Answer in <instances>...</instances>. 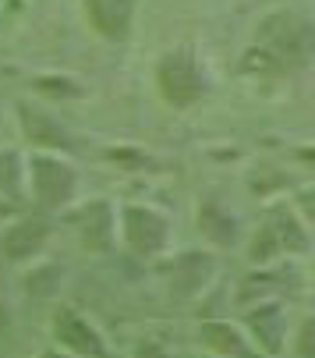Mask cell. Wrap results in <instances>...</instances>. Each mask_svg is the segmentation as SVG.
<instances>
[{"label": "cell", "instance_id": "7a4b0ae2", "mask_svg": "<svg viewBox=\"0 0 315 358\" xmlns=\"http://www.w3.org/2000/svg\"><path fill=\"white\" fill-rule=\"evenodd\" d=\"M312 248H315V238L294 213L291 199H277L244 238V259L251 266H273V263H291L298 255H308Z\"/></svg>", "mask_w": 315, "mask_h": 358}, {"label": "cell", "instance_id": "cb8c5ba5", "mask_svg": "<svg viewBox=\"0 0 315 358\" xmlns=\"http://www.w3.org/2000/svg\"><path fill=\"white\" fill-rule=\"evenodd\" d=\"M312 280H315V248H312Z\"/></svg>", "mask_w": 315, "mask_h": 358}, {"label": "cell", "instance_id": "8992f818", "mask_svg": "<svg viewBox=\"0 0 315 358\" xmlns=\"http://www.w3.org/2000/svg\"><path fill=\"white\" fill-rule=\"evenodd\" d=\"M156 263H160L156 270H160L167 291L181 301L209 291V284L217 277V255L205 252V248H184V252H174V255H160Z\"/></svg>", "mask_w": 315, "mask_h": 358}, {"label": "cell", "instance_id": "ac0fdd59", "mask_svg": "<svg viewBox=\"0 0 315 358\" xmlns=\"http://www.w3.org/2000/svg\"><path fill=\"white\" fill-rule=\"evenodd\" d=\"M57 284H61V266H57V263H54V266H50V263H39V270H32V273L25 277V291L36 294V298L54 294Z\"/></svg>", "mask_w": 315, "mask_h": 358}, {"label": "cell", "instance_id": "ba28073f", "mask_svg": "<svg viewBox=\"0 0 315 358\" xmlns=\"http://www.w3.org/2000/svg\"><path fill=\"white\" fill-rule=\"evenodd\" d=\"M50 334H54L57 348L75 355V358H114L110 341L103 337V330L75 305H61L54 313V323H50Z\"/></svg>", "mask_w": 315, "mask_h": 358}, {"label": "cell", "instance_id": "9c48e42d", "mask_svg": "<svg viewBox=\"0 0 315 358\" xmlns=\"http://www.w3.org/2000/svg\"><path fill=\"white\" fill-rule=\"evenodd\" d=\"M61 217L75 227L82 248H89V252H110L117 245V206L110 199L75 202Z\"/></svg>", "mask_w": 315, "mask_h": 358}, {"label": "cell", "instance_id": "30bf717a", "mask_svg": "<svg viewBox=\"0 0 315 358\" xmlns=\"http://www.w3.org/2000/svg\"><path fill=\"white\" fill-rule=\"evenodd\" d=\"M18 128H22L25 142H32L43 152H61V157H64V152L78 149V138L54 114H46L36 103H18Z\"/></svg>", "mask_w": 315, "mask_h": 358}, {"label": "cell", "instance_id": "9a60e30c", "mask_svg": "<svg viewBox=\"0 0 315 358\" xmlns=\"http://www.w3.org/2000/svg\"><path fill=\"white\" fill-rule=\"evenodd\" d=\"M294 270L287 263H273V266H251V273L237 284L234 301L241 305H255V301H270V298H284L294 287Z\"/></svg>", "mask_w": 315, "mask_h": 358}, {"label": "cell", "instance_id": "d4e9b609", "mask_svg": "<svg viewBox=\"0 0 315 358\" xmlns=\"http://www.w3.org/2000/svg\"><path fill=\"white\" fill-rule=\"evenodd\" d=\"M202 358H209V355H202Z\"/></svg>", "mask_w": 315, "mask_h": 358}, {"label": "cell", "instance_id": "e0dca14e", "mask_svg": "<svg viewBox=\"0 0 315 358\" xmlns=\"http://www.w3.org/2000/svg\"><path fill=\"white\" fill-rule=\"evenodd\" d=\"M22 181H25V160L15 149H0V195L4 199H18L22 195Z\"/></svg>", "mask_w": 315, "mask_h": 358}, {"label": "cell", "instance_id": "ffe728a7", "mask_svg": "<svg viewBox=\"0 0 315 358\" xmlns=\"http://www.w3.org/2000/svg\"><path fill=\"white\" fill-rule=\"evenodd\" d=\"M291 206H294V213L301 217V224L308 227V234L315 238V185H301V188H294Z\"/></svg>", "mask_w": 315, "mask_h": 358}, {"label": "cell", "instance_id": "603a6c76", "mask_svg": "<svg viewBox=\"0 0 315 358\" xmlns=\"http://www.w3.org/2000/svg\"><path fill=\"white\" fill-rule=\"evenodd\" d=\"M39 358H75V355H68V351H61V348H50V351H43Z\"/></svg>", "mask_w": 315, "mask_h": 358}, {"label": "cell", "instance_id": "5bb4252c", "mask_svg": "<svg viewBox=\"0 0 315 358\" xmlns=\"http://www.w3.org/2000/svg\"><path fill=\"white\" fill-rule=\"evenodd\" d=\"M135 8H138V0H82L89 29L99 39H110V43H121L131 36Z\"/></svg>", "mask_w": 315, "mask_h": 358}, {"label": "cell", "instance_id": "277c9868", "mask_svg": "<svg viewBox=\"0 0 315 358\" xmlns=\"http://www.w3.org/2000/svg\"><path fill=\"white\" fill-rule=\"evenodd\" d=\"M25 178H29V195L43 213H64L78 202V171L61 157V152H43L36 149L25 160Z\"/></svg>", "mask_w": 315, "mask_h": 358}, {"label": "cell", "instance_id": "2e32d148", "mask_svg": "<svg viewBox=\"0 0 315 358\" xmlns=\"http://www.w3.org/2000/svg\"><path fill=\"white\" fill-rule=\"evenodd\" d=\"M244 185H248L258 199H273V195H280V192H294V188H298L294 178H291L284 167H273V164H258L255 171H248Z\"/></svg>", "mask_w": 315, "mask_h": 358}, {"label": "cell", "instance_id": "52a82bcc", "mask_svg": "<svg viewBox=\"0 0 315 358\" xmlns=\"http://www.w3.org/2000/svg\"><path fill=\"white\" fill-rule=\"evenodd\" d=\"M248 341L262 358H284L291 351V320H287V305L284 298L270 301H255L244 305V320H241Z\"/></svg>", "mask_w": 315, "mask_h": 358}, {"label": "cell", "instance_id": "44dd1931", "mask_svg": "<svg viewBox=\"0 0 315 358\" xmlns=\"http://www.w3.org/2000/svg\"><path fill=\"white\" fill-rule=\"evenodd\" d=\"M131 358H177L170 348H163L160 341H152V337H138L135 348H131Z\"/></svg>", "mask_w": 315, "mask_h": 358}, {"label": "cell", "instance_id": "3957f363", "mask_svg": "<svg viewBox=\"0 0 315 358\" xmlns=\"http://www.w3.org/2000/svg\"><path fill=\"white\" fill-rule=\"evenodd\" d=\"M152 82H156V96L170 110H191L209 92V78L195 57V50L188 46H174L167 54H160V61L152 68Z\"/></svg>", "mask_w": 315, "mask_h": 358}, {"label": "cell", "instance_id": "8fae6325", "mask_svg": "<svg viewBox=\"0 0 315 358\" xmlns=\"http://www.w3.org/2000/svg\"><path fill=\"white\" fill-rule=\"evenodd\" d=\"M54 238V220L50 217H22L0 234V255L11 263H32L43 255V248Z\"/></svg>", "mask_w": 315, "mask_h": 358}, {"label": "cell", "instance_id": "7c38bea8", "mask_svg": "<svg viewBox=\"0 0 315 358\" xmlns=\"http://www.w3.org/2000/svg\"><path fill=\"white\" fill-rule=\"evenodd\" d=\"M195 227L198 234L213 245V248H237L244 241V227L237 220V213L227 206L224 199H213V195H205L198 202V210H195Z\"/></svg>", "mask_w": 315, "mask_h": 358}, {"label": "cell", "instance_id": "6da1fadb", "mask_svg": "<svg viewBox=\"0 0 315 358\" xmlns=\"http://www.w3.org/2000/svg\"><path fill=\"white\" fill-rule=\"evenodd\" d=\"M312 64H315V22L298 11H273L255 25L237 71L255 82H284Z\"/></svg>", "mask_w": 315, "mask_h": 358}, {"label": "cell", "instance_id": "d6986e66", "mask_svg": "<svg viewBox=\"0 0 315 358\" xmlns=\"http://www.w3.org/2000/svg\"><path fill=\"white\" fill-rule=\"evenodd\" d=\"M291 351L298 358H315V316H305L291 330Z\"/></svg>", "mask_w": 315, "mask_h": 358}, {"label": "cell", "instance_id": "4fadbf2b", "mask_svg": "<svg viewBox=\"0 0 315 358\" xmlns=\"http://www.w3.org/2000/svg\"><path fill=\"white\" fill-rule=\"evenodd\" d=\"M198 344L209 358H262L255 344L248 341L241 323L230 320H202L198 323Z\"/></svg>", "mask_w": 315, "mask_h": 358}, {"label": "cell", "instance_id": "7402d4cb", "mask_svg": "<svg viewBox=\"0 0 315 358\" xmlns=\"http://www.w3.org/2000/svg\"><path fill=\"white\" fill-rule=\"evenodd\" d=\"M11 217H15V202L0 195V224H4V220H11Z\"/></svg>", "mask_w": 315, "mask_h": 358}, {"label": "cell", "instance_id": "5b68a950", "mask_svg": "<svg viewBox=\"0 0 315 358\" xmlns=\"http://www.w3.org/2000/svg\"><path fill=\"white\" fill-rule=\"evenodd\" d=\"M117 238L131 255L156 263L174 241V220L149 202H124L117 206Z\"/></svg>", "mask_w": 315, "mask_h": 358}]
</instances>
